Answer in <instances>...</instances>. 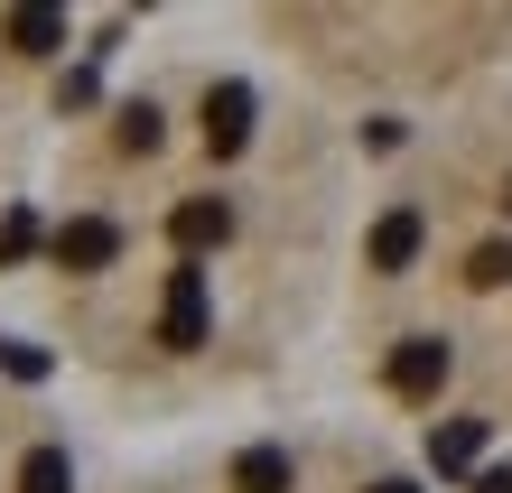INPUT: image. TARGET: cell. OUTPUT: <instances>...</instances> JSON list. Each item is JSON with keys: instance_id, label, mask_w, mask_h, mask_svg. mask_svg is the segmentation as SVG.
I'll return each instance as SVG.
<instances>
[{"instance_id": "6da1fadb", "label": "cell", "mask_w": 512, "mask_h": 493, "mask_svg": "<svg viewBox=\"0 0 512 493\" xmlns=\"http://www.w3.org/2000/svg\"><path fill=\"white\" fill-rule=\"evenodd\" d=\"M205 326H215L205 270H196V261H177V270H168V298H159V345H168V354H196V345H205Z\"/></svg>"}, {"instance_id": "7a4b0ae2", "label": "cell", "mask_w": 512, "mask_h": 493, "mask_svg": "<svg viewBox=\"0 0 512 493\" xmlns=\"http://www.w3.org/2000/svg\"><path fill=\"white\" fill-rule=\"evenodd\" d=\"M447 373H457V354H447L438 335H401V345H391V363H382V382L401 391V400H438Z\"/></svg>"}, {"instance_id": "3957f363", "label": "cell", "mask_w": 512, "mask_h": 493, "mask_svg": "<svg viewBox=\"0 0 512 493\" xmlns=\"http://www.w3.org/2000/svg\"><path fill=\"white\" fill-rule=\"evenodd\" d=\"M47 261L56 270H112L122 261V224H103V214H75V224L47 233Z\"/></svg>"}, {"instance_id": "277c9868", "label": "cell", "mask_w": 512, "mask_h": 493, "mask_svg": "<svg viewBox=\"0 0 512 493\" xmlns=\"http://www.w3.org/2000/svg\"><path fill=\"white\" fill-rule=\"evenodd\" d=\"M168 233H177V252H187V261H205V252H224L233 205H224V196H187V205L168 214Z\"/></svg>"}, {"instance_id": "5b68a950", "label": "cell", "mask_w": 512, "mask_h": 493, "mask_svg": "<svg viewBox=\"0 0 512 493\" xmlns=\"http://www.w3.org/2000/svg\"><path fill=\"white\" fill-rule=\"evenodd\" d=\"M243 140H252V84H215V94H205V149L233 159Z\"/></svg>"}, {"instance_id": "8992f818", "label": "cell", "mask_w": 512, "mask_h": 493, "mask_svg": "<svg viewBox=\"0 0 512 493\" xmlns=\"http://www.w3.org/2000/svg\"><path fill=\"white\" fill-rule=\"evenodd\" d=\"M419 233H429V224H419V205H391L382 224H373V242H364V261L391 280V270H410V261H419Z\"/></svg>"}, {"instance_id": "52a82bcc", "label": "cell", "mask_w": 512, "mask_h": 493, "mask_svg": "<svg viewBox=\"0 0 512 493\" xmlns=\"http://www.w3.org/2000/svg\"><path fill=\"white\" fill-rule=\"evenodd\" d=\"M475 456H485V419H438L429 428V466L438 475H466Z\"/></svg>"}, {"instance_id": "ba28073f", "label": "cell", "mask_w": 512, "mask_h": 493, "mask_svg": "<svg viewBox=\"0 0 512 493\" xmlns=\"http://www.w3.org/2000/svg\"><path fill=\"white\" fill-rule=\"evenodd\" d=\"M298 466H289V447H243L233 456V493H289Z\"/></svg>"}, {"instance_id": "9c48e42d", "label": "cell", "mask_w": 512, "mask_h": 493, "mask_svg": "<svg viewBox=\"0 0 512 493\" xmlns=\"http://www.w3.org/2000/svg\"><path fill=\"white\" fill-rule=\"evenodd\" d=\"M0 38H10L19 56H47L56 38H66V10H10V19H0Z\"/></svg>"}, {"instance_id": "30bf717a", "label": "cell", "mask_w": 512, "mask_h": 493, "mask_svg": "<svg viewBox=\"0 0 512 493\" xmlns=\"http://www.w3.org/2000/svg\"><path fill=\"white\" fill-rule=\"evenodd\" d=\"M19 493H75V466H66V447H28V466H19Z\"/></svg>"}, {"instance_id": "8fae6325", "label": "cell", "mask_w": 512, "mask_h": 493, "mask_svg": "<svg viewBox=\"0 0 512 493\" xmlns=\"http://www.w3.org/2000/svg\"><path fill=\"white\" fill-rule=\"evenodd\" d=\"M122 149H131V159L159 149V103H122Z\"/></svg>"}, {"instance_id": "7c38bea8", "label": "cell", "mask_w": 512, "mask_h": 493, "mask_svg": "<svg viewBox=\"0 0 512 493\" xmlns=\"http://www.w3.org/2000/svg\"><path fill=\"white\" fill-rule=\"evenodd\" d=\"M466 280H475V289H503V280H512V242H485V252L466 261Z\"/></svg>"}, {"instance_id": "4fadbf2b", "label": "cell", "mask_w": 512, "mask_h": 493, "mask_svg": "<svg viewBox=\"0 0 512 493\" xmlns=\"http://www.w3.org/2000/svg\"><path fill=\"white\" fill-rule=\"evenodd\" d=\"M28 242H38V224H28V214H10V224H0V261H19Z\"/></svg>"}, {"instance_id": "5bb4252c", "label": "cell", "mask_w": 512, "mask_h": 493, "mask_svg": "<svg viewBox=\"0 0 512 493\" xmlns=\"http://www.w3.org/2000/svg\"><path fill=\"white\" fill-rule=\"evenodd\" d=\"M475 493H512V466H485V475H475Z\"/></svg>"}, {"instance_id": "9a60e30c", "label": "cell", "mask_w": 512, "mask_h": 493, "mask_svg": "<svg viewBox=\"0 0 512 493\" xmlns=\"http://www.w3.org/2000/svg\"><path fill=\"white\" fill-rule=\"evenodd\" d=\"M373 493H419V484H410V475H382V484H373Z\"/></svg>"}, {"instance_id": "2e32d148", "label": "cell", "mask_w": 512, "mask_h": 493, "mask_svg": "<svg viewBox=\"0 0 512 493\" xmlns=\"http://www.w3.org/2000/svg\"><path fill=\"white\" fill-rule=\"evenodd\" d=\"M503 205H512V187H503Z\"/></svg>"}]
</instances>
